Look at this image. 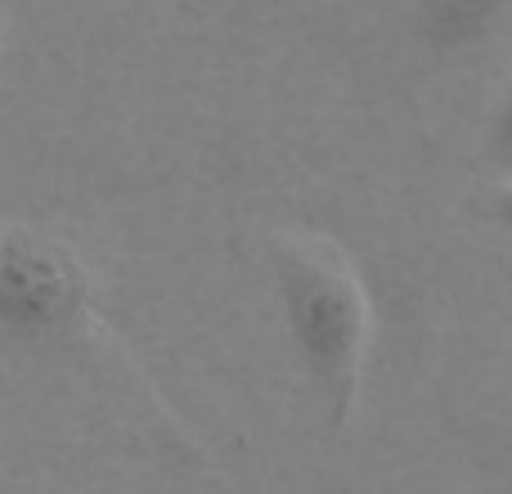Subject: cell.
Masks as SVG:
<instances>
[{
    "label": "cell",
    "instance_id": "cell-1",
    "mask_svg": "<svg viewBox=\"0 0 512 494\" xmlns=\"http://www.w3.org/2000/svg\"><path fill=\"white\" fill-rule=\"evenodd\" d=\"M283 328L301 369L319 387L337 427L360 400L364 360L373 337V301L360 270L324 234H279L270 247Z\"/></svg>",
    "mask_w": 512,
    "mask_h": 494
},
{
    "label": "cell",
    "instance_id": "cell-2",
    "mask_svg": "<svg viewBox=\"0 0 512 494\" xmlns=\"http://www.w3.org/2000/svg\"><path fill=\"white\" fill-rule=\"evenodd\" d=\"M90 319V270L63 239L41 230L0 234V337L59 346Z\"/></svg>",
    "mask_w": 512,
    "mask_h": 494
},
{
    "label": "cell",
    "instance_id": "cell-3",
    "mask_svg": "<svg viewBox=\"0 0 512 494\" xmlns=\"http://www.w3.org/2000/svg\"><path fill=\"white\" fill-rule=\"evenodd\" d=\"M508 14V0H418L414 18L432 50L454 54L481 45Z\"/></svg>",
    "mask_w": 512,
    "mask_h": 494
},
{
    "label": "cell",
    "instance_id": "cell-4",
    "mask_svg": "<svg viewBox=\"0 0 512 494\" xmlns=\"http://www.w3.org/2000/svg\"><path fill=\"white\" fill-rule=\"evenodd\" d=\"M490 144H495V158L504 167V176H512V81L504 86L495 104V122H490Z\"/></svg>",
    "mask_w": 512,
    "mask_h": 494
},
{
    "label": "cell",
    "instance_id": "cell-5",
    "mask_svg": "<svg viewBox=\"0 0 512 494\" xmlns=\"http://www.w3.org/2000/svg\"><path fill=\"white\" fill-rule=\"evenodd\" d=\"M495 221L512 234V176L499 185V194H495Z\"/></svg>",
    "mask_w": 512,
    "mask_h": 494
}]
</instances>
